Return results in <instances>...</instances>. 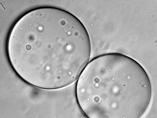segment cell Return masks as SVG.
<instances>
[{
	"instance_id": "cell-2",
	"label": "cell",
	"mask_w": 157,
	"mask_h": 118,
	"mask_svg": "<svg viewBox=\"0 0 157 118\" xmlns=\"http://www.w3.org/2000/svg\"><path fill=\"white\" fill-rule=\"evenodd\" d=\"M152 94L149 76L135 59L109 53L90 60L77 80V104L88 118H140Z\"/></svg>"
},
{
	"instance_id": "cell-1",
	"label": "cell",
	"mask_w": 157,
	"mask_h": 118,
	"mask_svg": "<svg viewBox=\"0 0 157 118\" xmlns=\"http://www.w3.org/2000/svg\"><path fill=\"white\" fill-rule=\"evenodd\" d=\"M7 58L28 85L46 90L77 81L90 61L91 44L86 26L67 10L44 6L28 10L9 30Z\"/></svg>"
}]
</instances>
